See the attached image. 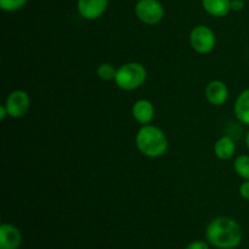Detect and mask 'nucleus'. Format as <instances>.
<instances>
[{"label":"nucleus","instance_id":"7","mask_svg":"<svg viewBox=\"0 0 249 249\" xmlns=\"http://www.w3.org/2000/svg\"><path fill=\"white\" fill-rule=\"evenodd\" d=\"M108 7V0H78L77 9L80 16L88 21L100 18Z\"/></svg>","mask_w":249,"mask_h":249},{"label":"nucleus","instance_id":"2","mask_svg":"<svg viewBox=\"0 0 249 249\" xmlns=\"http://www.w3.org/2000/svg\"><path fill=\"white\" fill-rule=\"evenodd\" d=\"M138 150L148 158H160L167 153L169 142L164 131L152 124H146L139 129L135 138Z\"/></svg>","mask_w":249,"mask_h":249},{"label":"nucleus","instance_id":"13","mask_svg":"<svg viewBox=\"0 0 249 249\" xmlns=\"http://www.w3.org/2000/svg\"><path fill=\"white\" fill-rule=\"evenodd\" d=\"M233 112L241 123L249 126V89L243 90L238 95L233 106Z\"/></svg>","mask_w":249,"mask_h":249},{"label":"nucleus","instance_id":"8","mask_svg":"<svg viewBox=\"0 0 249 249\" xmlns=\"http://www.w3.org/2000/svg\"><path fill=\"white\" fill-rule=\"evenodd\" d=\"M207 101L213 106H221L229 99V89L226 84L221 80L215 79L208 83L204 90Z\"/></svg>","mask_w":249,"mask_h":249},{"label":"nucleus","instance_id":"12","mask_svg":"<svg viewBox=\"0 0 249 249\" xmlns=\"http://www.w3.org/2000/svg\"><path fill=\"white\" fill-rule=\"evenodd\" d=\"M202 7L213 17H225L231 11V0H202Z\"/></svg>","mask_w":249,"mask_h":249},{"label":"nucleus","instance_id":"11","mask_svg":"<svg viewBox=\"0 0 249 249\" xmlns=\"http://www.w3.org/2000/svg\"><path fill=\"white\" fill-rule=\"evenodd\" d=\"M236 143L230 136H221L215 143H214V155L220 160H229L235 156Z\"/></svg>","mask_w":249,"mask_h":249},{"label":"nucleus","instance_id":"18","mask_svg":"<svg viewBox=\"0 0 249 249\" xmlns=\"http://www.w3.org/2000/svg\"><path fill=\"white\" fill-rule=\"evenodd\" d=\"M238 192H240V196L242 197L243 199L249 201V180H245V181L241 184Z\"/></svg>","mask_w":249,"mask_h":249},{"label":"nucleus","instance_id":"3","mask_svg":"<svg viewBox=\"0 0 249 249\" xmlns=\"http://www.w3.org/2000/svg\"><path fill=\"white\" fill-rule=\"evenodd\" d=\"M147 78L145 66L139 62H128L117 70L114 83L124 91H133L142 87Z\"/></svg>","mask_w":249,"mask_h":249},{"label":"nucleus","instance_id":"21","mask_svg":"<svg viewBox=\"0 0 249 249\" xmlns=\"http://www.w3.org/2000/svg\"><path fill=\"white\" fill-rule=\"evenodd\" d=\"M246 146H247V148L249 150V130L247 131V134H246Z\"/></svg>","mask_w":249,"mask_h":249},{"label":"nucleus","instance_id":"15","mask_svg":"<svg viewBox=\"0 0 249 249\" xmlns=\"http://www.w3.org/2000/svg\"><path fill=\"white\" fill-rule=\"evenodd\" d=\"M116 73H117V70L113 67V65L107 62L101 63L96 70L97 77H99L100 79L105 80V82L114 80V78H116Z\"/></svg>","mask_w":249,"mask_h":249},{"label":"nucleus","instance_id":"16","mask_svg":"<svg viewBox=\"0 0 249 249\" xmlns=\"http://www.w3.org/2000/svg\"><path fill=\"white\" fill-rule=\"evenodd\" d=\"M28 0H0V7L5 12H16L21 10Z\"/></svg>","mask_w":249,"mask_h":249},{"label":"nucleus","instance_id":"9","mask_svg":"<svg viewBox=\"0 0 249 249\" xmlns=\"http://www.w3.org/2000/svg\"><path fill=\"white\" fill-rule=\"evenodd\" d=\"M22 233L15 225L4 223L0 225V249H18Z\"/></svg>","mask_w":249,"mask_h":249},{"label":"nucleus","instance_id":"10","mask_svg":"<svg viewBox=\"0 0 249 249\" xmlns=\"http://www.w3.org/2000/svg\"><path fill=\"white\" fill-rule=\"evenodd\" d=\"M155 112L153 104L146 99L138 100L131 108V114H133L134 119L141 125L151 124V122L155 118Z\"/></svg>","mask_w":249,"mask_h":249},{"label":"nucleus","instance_id":"17","mask_svg":"<svg viewBox=\"0 0 249 249\" xmlns=\"http://www.w3.org/2000/svg\"><path fill=\"white\" fill-rule=\"evenodd\" d=\"M185 249H209V243L201 240L194 241V242L189 243V245L185 247Z\"/></svg>","mask_w":249,"mask_h":249},{"label":"nucleus","instance_id":"5","mask_svg":"<svg viewBox=\"0 0 249 249\" xmlns=\"http://www.w3.org/2000/svg\"><path fill=\"white\" fill-rule=\"evenodd\" d=\"M164 14V6L160 0H139L135 5V15L139 21L148 26L160 23Z\"/></svg>","mask_w":249,"mask_h":249},{"label":"nucleus","instance_id":"20","mask_svg":"<svg viewBox=\"0 0 249 249\" xmlns=\"http://www.w3.org/2000/svg\"><path fill=\"white\" fill-rule=\"evenodd\" d=\"M7 116H9V113H7L6 107H5V105H1V106H0V119L4 121Z\"/></svg>","mask_w":249,"mask_h":249},{"label":"nucleus","instance_id":"1","mask_svg":"<svg viewBox=\"0 0 249 249\" xmlns=\"http://www.w3.org/2000/svg\"><path fill=\"white\" fill-rule=\"evenodd\" d=\"M207 242L216 249H235L243 240L240 224L230 216H218L206 229Z\"/></svg>","mask_w":249,"mask_h":249},{"label":"nucleus","instance_id":"4","mask_svg":"<svg viewBox=\"0 0 249 249\" xmlns=\"http://www.w3.org/2000/svg\"><path fill=\"white\" fill-rule=\"evenodd\" d=\"M190 45L197 53L207 55L215 48V33L208 26H204V24L196 26L190 33Z\"/></svg>","mask_w":249,"mask_h":249},{"label":"nucleus","instance_id":"19","mask_svg":"<svg viewBox=\"0 0 249 249\" xmlns=\"http://www.w3.org/2000/svg\"><path fill=\"white\" fill-rule=\"evenodd\" d=\"M243 9H245V1L243 0H231V10L241 11Z\"/></svg>","mask_w":249,"mask_h":249},{"label":"nucleus","instance_id":"14","mask_svg":"<svg viewBox=\"0 0 249 249\" xmlns=\"http://www.w3.org/2000/svg\"><path fill=\"white\" fill-rule=\"evenodd\" d=\"M233 169L236 174L243 180H249V156L240 155L233 160Z\"/></svg>","mask_w":249,"mask_h":249},{"label":"nucleus","instance_id":"6","mask_svg":"<svg viewBox=\"0 0 249 249\" xmlns=\"http://www.w3.org/2000/svg\"><path fill=\"white\" fill-rule=\"evenodd\" d=\"M4 105L6 107L9 117L21 118L28 112L29 107H31V97L24 90H14L6 97Z\"/></svg>","mask_w":249,"mask_h":249}]
</instances>
